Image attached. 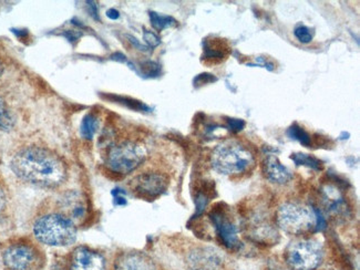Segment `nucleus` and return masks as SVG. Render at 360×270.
<instances>
[{
    "mask_svg": "<svg viewBox=\"0 0 360 270\" xmlns=\"http://www.w3.org/2000/svg\"><path fill=\"white\" fill-rule=\"evenodd\" d=\"M11 169L21 181L45 188L60 186L67 179L65 161L44 146L20 148L11 159Z\"/></svg>",
    "mask_w": 360,
    "mask_h": 270,
    "instance_id": "obj_1",
    "label": "nucleus"
},
{
    "mask_svg": "<svg viewBox=\"0 0 360 270\" xmlns=\"http://www.w3.org/2000/svg\"><path fill=\"white\" fill-rule=\"evenodd\" d=\"M32 233L38 242L47 246H70L77 240L76 224L63 213L40 216L34 223Z\"/></svg>",
    "mask_w": 360,
    "mask_h": 270,
    "instance_id": "obj_2",
    "label": "nucleus"
},
{
    "mask_svg": "<svg viewBox=\"0 0 360 270\" xmlns=\"http://www.w3.org/2000/svg\"><path fill=\"white\" fill-rule=\"evenodd\" d=\"M212 167L219 174L238 175L251 169L255 163L253 153L238 142H225L214 148Z\"/></svg>",
    "mask_w": 360,
    "mask_h": 270,
    "instance_id": "obj_3",
    "label": "nucleus"
},
{
    "mask_svg": "<svg viewBox=\"0 0 360 270\" xmlns=\"http://www.w3.org/2000/svg\"><path fill=\"white\" fill-rule=\"evenodd\" d=\"M279 229L290 235H305L316 229L315 212L300 202H285L276 213Z\"/></svg>",
    "mask_w": 360,
    "mask_h": 270,
    "instance_id": "obj_4",
    "label": "nucleus"
},
{
    "mask_svg": "<svg viewBox=\"0 0 360 270\" xmlns=\"http://www.w3.org/2000/svg\"><path fill=\"white\" fill-rule=\"evenodd\" d=\"M1 258L7 270H38L42 264L39 248L27 239H19L7 245Z\"/></svg>",
    "mask_w": 360,
    "mask_h": 270,
    "instance_id": "obj_5",
    "label": "nucleus"
},
{
    "mask_svg": "<svg viewBox=\"0 0 360 270\" xmlns=\"http://www.w3.org/2000/svg\"><path fill=\"white\" fill-rule=\"evenodd\" d=\"M146 160V150L140 144L131 141L121 142L110 148L107 165L117 174H129L136 171Z\"/></svg>",
    "mask_w": 360,
    "mask_h": 270,
    "instance_id": "obj_6",
    "label": "nucleus"
},
{
    "mask_svg": "<svg viewBox=\"0 0 360 270\" xmlns=\"http://www.w3.org/2000/svg\"><path fill=\"white\" fill-rule=\"evenodd\" d=\"M323 255V247L317 240L303 239L288 247L285 260L292 270H315L321 265Z\"/></svg>",
    "mask_w": 360,
    "mask_h": 270,
    "instance_id": "obj_7",
    "label": "nucleus"
},
{
    "mask_svg": "<svg viewBox=\"0 0 360 270\" xmlns=\"http://www.w3.org/2000/svg\"><path fill=\"white\" fill-rule=\"evenodd\" d=\"M209 217L221 243L229 250H238L240 247L238 229L231 215L230 208L223 202H219L212 208Z\"/></svg>",
    "mask_w": 360,
    "mask_h": 270,
    "instance_id": "obj_8",
    "label": "nucleus"
},
{
    "mask_svg": "<svg viewBox=\"0 0 360 270\" xmlns=\"http://www.w3.org/2000/svg\"><path fill=\"white\" fill-rule=\"evenodd\" d=\"M169 179L162 173L146 172L138 175L131 183V187L138 198L146 200H155L167 191Z\"/></svg>",
    "mask_w": 360,
    "mask_h": 270,
    "instance_id": "obj_9",
    "label": "nucleus"
},
{
    "mask_svg": "<svg viewBox=\"0 0 360 270\" xmlns=\"http://www.w3.org/2000/svg\"><path fill=\"white\" fill-rule=\"evenodd\" d=\"M69 270H105V259L89 247L80 246L71 255Z\"/></svg>",
    "mask_w": 360,
    "mask_h": 270,
    "instance_id": "obj_10",
    "label": "nucleus"
},
{
    "mask_svg": "<svg viewBox=\"0 0 360 270\" xmlns=\"http://www.w3.org/2000/svg\"><path fill=\"white\" fill-rule=\"evenodd\" d=\"M188 270H219L221 258L211 248H196L186 258Z\"/></svg>",
    "mask_w": 360,
    "mask_h": 270,
    "instance_id": "obj_11",
    "label": "nucleus"
},
{
    "mask_svg": "<svg viewBox=\"0 0 360 270\" xmlns=\"http://www.w3.org/2000/svg\"><path fill=\"white\" fill-rule=\"evenodd\" d=\"M115 270H158L150 256L140 252H123L115 260Z\"/></svg>",
    "mask_w": 360,
    "mask_h": 270,
    "instance_id": "obj_12",
    "label": "nucleus"
},
{
    "mask_svg": "<svg viewBox=\"0 0 360 270\" xmlns=\"http://www.w3.org/2000/svg\"><path fill=\"white\" fill-rule=\"evenodd\" d=\"M264 173L271 182L276 184H286L292 181V175L288 167L278 161L276 156H267L263 164Z\"/></svg>",
    "mask_w": 360,
    "mask_h": 270,
    "instance_id": "obj_13",
    "label": "nucleus"
},
{
    "mask_svg": "<svg viewBox=\"0 0 360 270\" xmlns=\"http://www.w3.org/2000/svg\"><path fill=\"white\" fill-rule=\"evenodd\" d=\"M203 59L212 63H222L223 60L226 59L231 50L227 42L224 39H221V38L205 40L203 42Z\"/></svg>",
    "mask_w": 360,
    "mask_h": 270,
    "instance_id": "obj_14",
    "label": "nucleus"
},
{
    "mask_svg": "<svg viewBox=\"0 0 360 270\" xmlns=\"http://www.w3.org/2000/svg\"><path fill=\"white\" fill-rule=\"evenodd\" d=\"M149 16L152 27L158 32H162L165 29L171 28V27L178 25V21L175 20L173 17L160 15L155 11H150Z\"/></svg>",
    "mask_w": 360,
    "mask_h": 270,
    "instance_id": "obj_15",
    "label": "nucleus"
},
{
    "mask_svg": "<svg viewBox=\"0 0 360 270\" xmlns=\"http://www.w3.org/2000/svg\"><path fill=\"white\" fill-rule=\"evenodd\" d=\"M98 127H99V121L97 117L94 115H86L80 125V133H82V138L91 140L97 132Z\"/></svg>",
    "mask_w": 360,
    "mask_h": 270,
    "instance_id": "obj_16",
    "label": "nucleus"
},
{
    "mask_svg": "<svg viewBox=\"0 0 360 270\" xmlns=\"http://www.w3.org/2000/svg\"><path fill=\"white\" fill-rule=\"evenodd\" d=\"M15 117L11 113L7 104L4 101L3 98L0 96V131H9L15 125Z\"/></svg>",
    "mask_w": 360,
    "mask_h": 270,
    "instance_id": "obj_17",
    "label": "nucleus"
},
{
    "mask_svg": "<svg viewBox=\"0 0 360 270\" xmlns=\"http://www.w3.org/2000/svg\"><path fill=\"white\" fill-rule=\"evenodd\" d=\"M288 135L292 140L298 141L302 146H306V148H309L311 146V135L308 134L297 123H294L288 127Z\"/></svg>",
    "mask_w": 360,
    "mask_h": 270,
    "instance_id": "obj_18",
    "label": "nucleus"
},
{
    "mask_svg": "<svg viewBox=\"0 0 360 270\" xmlns=\"http://www.w3.org/2000/svg\"><path fill=\"white\" fill-rule=\"evenodd\" d=\"M290 159L294 161L296 165H304V167H311L315 171H321L323 169V163L319 159H316L314 156L308 155L304 153H295L290 156Z\"/></svg>",
    "mask_w": 360,
    "mask_h": 270,
    "instance_id": "obj_19",
    "label": "nucleus"
},
{
    "mask_svg": "<svg viewBox=\"0 0 360 270\" xmlns=\"http://www.w3.org/2000/svg\"><path fill=\"white\" fill-rule=\"evenodd\" d=\"M110 98L113 101L117 102V103L123 104L126 105L129 109L136 110V111H144L149 112L150 108L144 104L143 102L138 101V100L131 99V98H126V96H110Z\"/></svg>",
    "mask_w": 360,
    "mask_h": 270,
    "instance_id": "obj_20",
    "label": "nucleus"
},
{
    "mask_svg": "<svg viewBox=\"0 0 360 270\" xmlns=\"http://www.w3.org/2000/svg\"><path fill=\"white\" fill-rule=\"evenodd\" d=\"M294 34L302 44H309L313 40V34L311 32V29L306 26L296 27Z\"/></svg>",
    "mask_w": 360,
    "mask_h": 270,
    "instance_id": "obj_21",
    "label": "nucleus"
},
{
    "mask_svg": "<svg viewBox=\"0 0 360 270\" xmlns=\"http://www.w3.org/2000/svg\"><path fill=\"white\" fill-rule=\"evenodd\" d=\"M226 129L233 133H238L243 130L245 127V121L240 119H232V117H227L226 119Z\"/></svg>",
    "mask_w": 360,
    "mask_h": 270,
    "instance_id": "obj_22",
    "label": "nucleus"
},
{
    "mask_svg": "<svg viewBox=\"0 0 360 270\" xmlns=\"http://www.w3.org/2000/svg\"><path fill=\"white\" fill-rule=\"evenodd\" d=\"M143 75L146 77H157L160 73V65L152 61H146L142 65Z\"/></svg>",
    "mask_w": 360,
    "mask_h": 270,
    "instance_id": "obj_23",
    "label": "nucleus"
},
{
    "mask_svg": "<svg viewBox=\"0 0 360 270\" xmlns=\"http://www.w3.org/2000/svg\"><path fill=\"white\" fill-rule=\"evenodd\" d=\"M217 78L211 73H202V75H198L195 79H194V86H203V84H213V82H217Z\"/></svg>",
    "mask_w": 360,
    "mask_h": 270,
    "instance_id": "obj_24",
    "label": "nucleus"
},
{
    "mask_svg": "<svg viewBox=\"0 0 360 270\" xmlns=\"http://www.w3.org/2000/svg\"><path fill=\"white\" fill-rule=\"evenodd\" d=\"M143 38L148 46L151 48L158 47L161 44L159 37L154 32H149V30H144Z\"/></svg>",
    "mask_w": 360,
    "mask_h": 270,
    "instance_id": "obj_25",
    "label": "nucleus"
},
{
    "mask_svg": "<svg viewBox=\"0 0 360 270\" xmlns=\"http://www.w3.org/2000/svg\"><path fill=\"white\" fill-rule=\"evenodd\" d=\"M248 67H262L266 68L267 70L273 71L274 70V65L273 63L267 61L265 58L259 57L256 58L255 63H248Z\"/></svg>",
    "mask_w": 360,
    "mask_h": 270,
    "instance_id": "obj_26",
    "label": "nucleus"
},
{
    "mask_svg": "<svg viewBox=\"0 0 360 270\" xmlns=\"http://www.w3.org/2000/svg\"><path fill=\"white\" fill-rule=\"evenodd\" d=\"M112 194L115 196V205H126V198H124V196H122L124 192H121V190H117H117L113 191Z\"/></svg>",
    "mask_w": 360,
    "mask_h": 270,
    "instance_id": "obj_27",
    "label": "nucleus"
},
{
    "mask_svg": "<svg viewBox=\"0 0 360 270\" xmlns=\"http://www.w3.org/2000/svg\"><path fill=\"white\" fill-rule=\"evenodd\" d=\"M127 37H128L129 41L134 44V47L138 48V49L141 50V51H148V47H146V46H143V44H140L139 40H136V38H134V36H130V34H128Z\"/></svg>",
    "mask_w": 360,
    "mask_h": 270,
    "instance_id": "obj_28",
    "label": "nucleus"
},
{
    "mask_svg": "<svg viewBox=\"0 0 360 270\" xmlns=\"http://www.w3.org/2000/svg\"><path fill=\"white\" fill-rule=\"evenodd\" d=\"M6 204H7V198L3 187L0 186V213L5 210Z\"/></svg>",
    "mask_w": 360,
    "mask_h": 270,
    "instance_id": "obj_29",
    "label": "nucleus"
},
{
    "mask_svg": "<svg viewBox=\"0 0 360 270\" xmlns=\"http://www.w3.org/2000/svg\"><path fill=\"white\" fill-rule=\"evenodd\" d=\"M107 16L109 17L110 19L115 20V19L120 17V13H119V11H115V9H109V11H107Z\"/></svg>",
    "mask_w": 360,
    "mask_h": 270,
    "instance_id": "obj_30",
    "label": "nucleus"
},
{
    "mask_svg": "<svg viewBox=\"0 0 360 270\" xmlns=\"http://www.w3.org/2000/svg\"><path fill=\"white\" fill-rule=\"evenodd\" d=\"M4 71H5V65H4L3 59L0 58V77L3 76Z\"/></svg>",
    "mask_w": 360,
    "mask_h": 270,
    "instance_id": "obj_31",
    "label": "nucleus"
}]
</instances>
